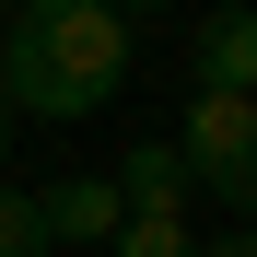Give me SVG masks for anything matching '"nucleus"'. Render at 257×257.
Segmentation results:
<instances>
[{
	"mask_svg": "<svg viewBox=\"0 0 257 257\" xmlns=\"http://www.w3.org/2000/svg\"><path fill=\"white\" fill-rule=\"evenodd\" d=\"M128 82V24L105 0H24L12 35H0V117H94L105 94Z\"/></svg>",
	"mask_w": 257,
	"mask_h": 257,
	"instance_id": "nucleus-1",
	"label": "nucleus"
},
{
	"mask_svg": "<svg viewBox=\"0 0 257 257\" xmlns=\"http://www.w3.org/2000/svg\"><path fill=\"white\" fill-rule=\"evenodd\" d=\"M176 164H187V187H210L234 210V222H257V105L245 94H187Z\"/></svg>",
	"mask_w": 257,
	"mask_h": 257,
	"instance_id": "nucleus-2",
	"label": "nucleus"
},
{
	"mask_svg": "<svg viewBox=\"0 0 257 257\" xmlns=\"http://www.w3.org/2000/svg\"><path fill=\"white\" fill-rule=\"evenodd\" d=\"M35 222H47V245H105L128 210H117V176H59L35 187Z\"/></svg>",
	"mask_w": 257,
	"mask_h": 257,
	"instance_id": "nucleus-3",
	"label": "nucleus"
},
{
	"mask_svg": "<svg viewBox=\"0 0 257 257\" xmlns=\"http://www.w3.org/2000/svg\"><path fill=\"white\" fill-rule=\"evenodd\" d=\"M187 59H199V94H245V105H257V12H245V0L199 24Z\"/></svg>",
	"mask_w": 257,
	"mask_h": 257,
	"instance_id": "nucleus-4",
	"label": "nucleus"
},
{
	"mask_svg": "<svg viewBox=\"0 0 257 257\" xmlns=\"http://www.w3.org/2000/svg\"><path fill=\"white\" fill-rule=\"evenodd\" d=\"M117 210L128 222H187V164H176V141H141L117 164Z\"/></svg>",
	"mask_w": 257,
	"mask_h": 257,
	"instance_id": "nucleus-5",
	"label": "nucleus"
},
{
	"mask_svg": "<svg viewBox=\"0 0 257 257\" xmlns=\"http://www.w3.org/2000/svg\"><path fill=\"white\" fill-rule=\"evenodd\" d=\"M105 257H199V234H187V222H117Z\"/></svg>",
	"mask_w": 257,
	"mask_h": 257,
	"instance_id": "nucleus-6",
	"label": "nucleus"
},
{
	"mask_svg": "<svg viewBox=\"0 0 257 257\" xmlns=\"http://www.w3.org/2000/svg\"><path fill=\"white\" fill-rule=\"evenodd\" d=\"M0 257H47V222H35L24 187H0Z\"/></svg>",
	"mask_w": 257,
	"mask_h": 257,
	"instance_id": "nucleus-7",
	"label": "nucleus"
},
{
	"mask_svg": "<svg viewBox=\"0 0 257 257\" xmlns=\"http://www.w3.org/2000/svg\"><path fill=\"white\" fill-rule=\"evenodd\" d=\"M199 257H257V222H234L222 245H199Z\"/></svg>",
	"mask_w": 257,
	"mask_h": 257,
	"instance_id": "nucleus-8",
	"label": "nucleus"
},
{
	"mask_svg": "<svg viewBox=\"0 0 257 257\" xmlns=\"http://www.w3.org/2000/svg\"><path fill=\"white\" fill-rule=\"evenodd\" d=\"M105 12H117V24H128V12H164V0H105Z\"/></svg>",
	"mask_w": 257,
	"mask_h": 257,
	"instance_id": "nucleus-9",
	"label": "nucleus"
},
{
	"mask_svg": "<svg viewBox=\"0 0 257 257\" xmlns=\"http://www.w3.org/2000/svg\"><path fill=\"white\" fill-rule=\"evenodd\" d=\"M0 152H12V117H0Z\"/></svg>",
	"mask_w": 257,
	"mask_h": 257,
	"instance_id": "nucleus-10",
	"label": "nucleus"
},
{
	"mask_svg": "<svg viewBox=\"0 0 257 257\" xmlns=\"http://www.w3.org/2000/svg\"><path fill=\"white\" fill-rule=\"evenodd\" d=\"M0 12H24V0H0Z\"/></svg>",
	"mask_w": 257,
	"mask_h": 257,
	"instance_id": "nucleus-11",
	"label": "nucleus"
}]
</instances>
